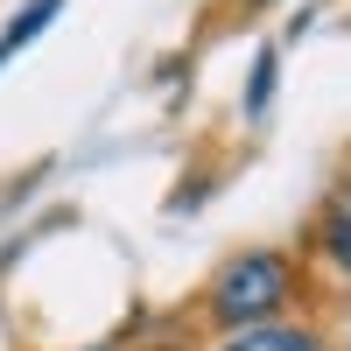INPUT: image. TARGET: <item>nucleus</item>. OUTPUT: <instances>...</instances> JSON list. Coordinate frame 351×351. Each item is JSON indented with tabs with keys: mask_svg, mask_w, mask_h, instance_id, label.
<instances>
[{
	"mask_svg": "<svg viewBox=\"0 0 351 351\" xmlns=\"http://www.w3.org/2000/svg\"><path fill=\"white\" fill-rule=\"evenodd\" d=\"M330 204H344V211H351V169H344L337 183H330Z\"/></svg>",
	"mask_w": 351,
	"mask_h": 351,
	"instance_id": "nucleus-6",
	"label": "nucleus"
},
{
	"mask_svg": "<svg viewBox=\"0 0 351 351\" xmlns=\"http://www.w3.org/2000/svg\"><path fill=\"white\" fill-rule=\"evenodd\" d=\"M309 260L337 288H351V211L330 204V197H324V211H316V225H309Z\"/></svg>",
	"mask_w": 351,
	"mask_h": 351,
	"instance_id": "nucleus-3",
	"label": "nucleus"
},
{
	"mask_svg": "<svg viewBox=\"0 0 351 351\" xmlns=\"http://www.w3.org/2000/svg\"><path fill=\"white\" fill-rule=\"evenodd\" d=\"M204 351H337V337L309 316H274V324H246V330H225Z\"/></svg>",
	"mask_w": 351,
	"mask_h": 351,
	"instance_id": "nucleus-2",
	"label": "nucleus"
},
{
	"mask_svg": "<svg viewBox=\"0 0 351 351\" xmlns=\"http://www.w3.org/2000/svg\"><path fill=\"white\" fill-rule=\"evenodd\" d=\"M260 8H281V0H232V14H260Z\"/></svg>",
	"mask_w": 351,
	"mask_h": 351,
	"instance_id": "nucleus-7",
	"label": "nucleus"
},
{
	"mask_svg": "<svg viewBox=\"0 0 351 351\" xmlns=\"http://www.w3.org/2000/svg\"><path fill=\"white\" fill-rule=\"evenodd\" d=\"M56 8H64V0H28V8H14V21L0 28V64H8V56H14L21 43H36L43 28L56 21Z\"/></svg>",
	"mask_w": 351,
	"mask_h": 351,
	"instance_id": "nucleus-4",
	"label": "nucleus"
},
{
	"mask_svg": "<svg viewBox=\"0 0 351 351\" xmlns=\"http://www.w3.org/2000/svg\"><path fill=\"white\" fill-rule=\"evenodd\" d=\"M302 302H309V267H302V253H288V246H246V253H232L225 267L204 281L197 316H204V330H211V337H225V330H246V324L302 316Z\"/></svg>",
	"mask_w": 351,
	"mask_h": 351,
	"instance_id": "nucleus-1",
	"label": "nucleus"
},
{
	"mask_svg": "<svg viewBox=\"0 0 351 351\" xmlns=\"http://www.w3.org/2000/svg\"><path fill=\"white\" fill-rule=\"evenodd\" d=\"M337 344H344V351H351V316H344V324H337Z\"/></svg>",
	"mask_w": 351,
	"mask_h": 351,
	"instance_id": "nucleus-8",
	"label": "nucleus"
},
{
	"mask_svg": "<svg viewBox=\"0 0 351 351\" xmlns=\"http://www.w3.org/2000/svg\"><path fill=\"white\" fill-rule=\"evenodd\" d=\"M274 71H281V49H260V64L246 77V120H260V112L274 106Z\"/></svg>",
	"mask_w": 351,
	"mask_h": 351,
	"instance_id": "nucleus-5",
	"label": "nucleus"
}]
</instances>
